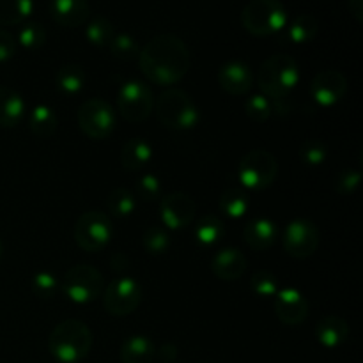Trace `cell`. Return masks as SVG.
Listing matches in <instances>:
<instances>
[{
    "instance_id": "20",
    "label": "cell",
    "mask_w": 363,
    "mask_h": 363,
    "mask_svg": "<svg viewBox=\"0 0 363 363\" xmlns=\"http://www.w3.org/2000/svg\"><path fill=\"white\" fill-rule=\"evenodd\" d=\"M315 339L326 350H335L350 339V325L339 315H326L315 326Z\"/></svg>"
},
{
    "instance_id": "22",
    "label": "cell",
    "mask_w": 363,
    "mask_h": 363,
    "mask_svg": "<svg viewBox=\"0 0 363 363\" xmlns=\"http://www.w3.org/2000/svg\"><path fill=\"white\" fill-rule=\"evenodd\" d=\"M25 101L14 89L0 85V128H16L23 121Z\"/></svg>"
},
{
    "instance_id": "3",
    "label": "cell",
    "mask_w": 363,
    "mask_h": 363,
    "mask_svg": "<svg viewBox=\"0 0 363 363\" xmlns=\"http://www.w3.org/2000/svg\"><path fill=\"white\" fill-rule=\"evenodd\" d=\"M91 330L78 319H66L50 333L48 351L60 363H78L84 360L91 353Z\"/></svg>"
},
{
    "instance_id": "34",
    "label": "cell",
    "mask_w": 363,
    "mask_h": 363,
    "mask_svg": "<svg viewBox=\"0 0 363 363\" xmlns=\"http://www.w3.org/2000/svg\"><path fill=\"white\" fill-rule=\"evenodd\" d=\"M250 287L261 298H275L277 293L280 291L279 279L275 277V273L268 272V269H257L252 275Z\"/></svg>"
},
{
    "instance_id": "10",
    "label": "cell",
    "mask_w": 363,
    "mask_h": 363,
    "mask_svg": "<svg viewBox=\"0 0 363 363\" xmlns=\"http://www.w3.org/2000/svg\"><path fill=\"white\" fill-rule=\"evenodd\" d=\"M117 108H119L123 119L130 121V123L145 121L155 108L151 87L142 80L124 82L117 94Z\"/></svg>"
},
{
    "instance_id": "37",
    "label": "cell",
    "mask_w": 363,
    "mask_h": 363,
    "mask_svg": "<svg viewBox=\"0 0 363 363\" xmlns=\"http://www.w3.org/2000/svg\"><path fill=\"white\" fill-rule=\"evenodd\" d=\"M328 158L326 145L319 140H307L300 147V160L307 167H319Z\"/></svg>"
},
{
    "instance_id": "24",
    "label": "cell",
    "mask_w": 363,
    "mask_h": 363,
    "mask_svg": "<svg viewBox=\"0 0 363 363\" xmlns=\"http://www.w3.org/2000/svg\"><path fill=\"white\" fill-rule=\"evenodd\" d=\"M155 344L145 335H130L121 344L123 363H151L155 360Z\"/></svg>"
},
{
    "instance_id": "32",
    "label": "cell",
    "mask_w": 363,
    "mask_h": 363,
    "mask_svg": "<svg viewBox=\"0 0 363 363\" xmlns=\"http://www.w3.org/2000/svg\"><path fill=\"white\" fill-rule=\"evenodd\" d=\"M108 48L116 59L124 60V62H131V60L138 59V53H140V46H138L137 39L128 34V32H119V34L116 32Z\"/></svg>"
},
{
    "instance_id": "35",
    "label": "cell",
    "mask_w": 363,
    "mask_h": 363,
    "mask_svg": "<svg viewBox=\"0 0 363 363\" xmlns=\"http://www.w3.org/2000/svg\"><path fill=\"white\" fill-rule=\"evenodd\" d=\"M46 30L39 21H25L23 27L18 32V41L23 48L38 50L45 45Z\"/></svg>"
},
{
    "instance_id": "29",
    "label": "cell",
    "mask_w": 363,
    "mask_h": 363,
    "mask_svg": "<svg viewBox=\"0 0 363 363\" xmlns=\"http://www.w3.org/2000/svg\"><path fill=\"white\" fill-rule=\"evenodd\" d=\"M34 0H0V25H20L30 18Z\"/></svg>"
},
{
    "instance_id": "41",
    "label": "cell",
    "mask_w": 363,
    "mask_h": 363,
    "mask_svg": "<svg viewBox=\"0 0 363 363\" xmlns=\"http://www.w3.org/2000/svg\"><path fill=\"white\" fill-rule=\"evenodd\" d=\"M16 39L13 34H9L7 30L0 28V62H6V60L13 59V55L16 53Z\"/></svg>"
},
{
    "instance_id": "42",
    "label": "cell",
    "mask_w": 363,
    "mask_h": 363,
    "mask_svg": "<svg viewBox=\"0 0 363 363\" xmlns=\"http://www.w3.org/2000/svg\"><path fill=\"white\" fill-rule=\"evenodd\" d=\"M155 357H158L160 362L172 363L177 358V347L174 344H165V346H162L156 351Z\"/></svg>"
},
{
    "instance_id": "1",
    "label": "cell",
    "mask_w": 363,
    "mask_h": 363,
    "mask_svg": "<svg viewBox=\"0 0 363 363\" xmlns=\"http://www.w3.org/2000/svg\"><path fill=\"white\" fill-rule=\"evenodd\" d=\"M138 66L151 84L172 87L183 80L191 66L186 43L174 34H158L138 53Z\"/></svg>"
},
{
    "instance_id": "7",
    "label": "cell",
    "mask_w": 363,
    "mask_h": 363,
    "mask_svg": "<svg viewBox=\"0 0 363 363\" xmlns=\"http://www.w3.org/2000/svg\"><path fill=\"white\" fill-rule=\"evenodd\" d=\"M105 279L101 273L89 264H77L66 272L62 279V291L73 303L85 305L101 296Z\"/></svg>"
},
{
    "instance_id": "33",
    "label": "cell",
    "mask_w": 363,
    "mask_h": 363,
    "mask_svg": "<svg viewBox=\"0 0 363 363\" xmlns=\"http://www.w3.org/2000/svg\"><path fill=\"white\" fill-rule=\"evenodd\" d=\"M142 245H144L145 252L151 255H162L169 250L170 247V236L169 230L165 227H149L142 238Z\"/></svg>"
},
{
    "instance_id": "8",
    "label": "cell",
    "mask_w": 363,
    "mask_h": 363,
    "mask_svg": "<svg viewBox=\"0 0 363 363\" xmlns=\"http://www.w3.org/2000/svg\"><path fill=\"white\" fill-rule=\"evenodd\" d=\"M74 241L89 254H98L112 240V222L103 211H85L74 223Z\"/></svg>"
},
{
    "instance_id": "40",
    "label": "cell",
    "mask_w": 363,
    "mask_h": 363,
    "mask_svg": "<svg viewBox=\"0 0 363 363\" xmlns=\"http://www.w3.org/2000/svg\"><path fill=\"white\" fill-rule=\"evenodd\" d=\"M360 181H362V172L360 170H354V169H346L342 172L337 174L335 177V190L337 194L344 195H353L354 191L358 190L360 186Z\"/></svg>"
},
{
    "instance_id": "30",
    "label": "cell",
    "mask_w": 363,
    "mask_h": 363,
    "mask_svg": "<svg viewBox=\"0 0 363 363\" xmlns=\"http://www.w3.org/2000/svg\"><path fill=\"white\" fill-rule=\"evenodd\" d=\"M113 35H116V28H113V23L106 16H94L87 21L85 38L92 46L106 48Z\"/></svg>"
},
{
    "instance_id": "11",
    "label": "cell",
    "mask_w": 363,
    "mask_h": 363,
    "mask_svg": "<svg viewBox=\"0 0 363 363\" xmlns=\"http://www.w3.org/2000/svg\"><path fill=\"white\" fill-rule=\"evenodd\" d=\"M142 301L140 284L130 277H121L108 284L103 294V308L113 318L133 314Z\"/></svg>"
},
{
    "instance_id": "44",
    "label": "cell",
    "mask_w": 363,
    "mask_h": 363,
    "mask_svg": "<svg viewBox=\"0 0 363 363\" xmlns=\"http://www.w3.org/2000/svg\"><path fill=\"white\" fill-rule=\"evenodd\" d=\"M350 11L357 21L363 20V0H350Z\"/></svg>"
},
{
    "instance_id": "14",
    "label": "cell",
    "mask_w": 363,
    "mask_h": 363,
    "mask_svg": "<svg viewBox=\"0 0 363 363\" xmlns=\"http://www.w3.org/2000/svg\"><path fill=\"white\" fill-rule=\"evenodd\" d=\"M347 80L340 71L325 69L315 74L311 82V96L319 106H335L346 96Z\"/></svg>"
},
{
    "instance_id": "39",
    "label": "cell",
    "mask_w": 363,
    "mask_h": 363,
    "mask_svg": "<svg viewBox=\"0 0 363 363\" xmlns=\"http://www.w3.org/2000/svg\"><path fill=\"white\" fill-rule=\"evenodd\" d=\"M137 197L144 202L158 201L162 197V183L155 174H142L135 184Z\"/></svg>"
},
{
    "instance_id": "31",
    "label": "cell",
    "mask_w": 363,
    "mask_h": 363,
    "mask_svg": "<svg viewBox=\"0 0 363 363\" xmlns=\"http://www.w3.org/2000/svg\"><path fill=\"white\" fill-rule=\"evenodd\" d=\"M106 206H108V213L112 216L126 218V216L133 215L135 208H137V197L126 188H116L106 199Z\"/></svg>"
},
{
    "instance_id": "6",
    "label": "cell",
    "mask_w": 363,
    "mask_h": 363,
    "mask_svg": "<svg viewBox=\"0 0 363 363\" xmlns=\"http://www.w3.org/2000/svg\"><path fill=\"white\" fill-rule=\"evenodd\" d=\"M241 186L252 191H262L275 183L279 176V162L264 149H254L240 160L236 169Z\"/></svg>"
},
{
    "instance_id": "2",
    "label": "cell",
    "mask_w": 363,
    "mask_h": 363,
    "mask_svg": "<svg viewBox=\"0 0 363 363\" xmlns=\"http://www.w3.org/2000/svg\"><path fill=\"white\" fill-rule=\"evenodd\" d=\"M300 82L298 62L287 53H275L262 62L257 84L269 101H286Z\"/></svg>"
},
{
    "instance_id": "12",
    "label": "cell",
    "mask_w": 363,
    "mask_h": 363,
    "mask_svg": "<svg viewBox=\"0 0 363 363\" xmlns=\"http://www.w3.org/2000/svg\"><path fill=\"white\" fill-rule=\"evenodd\" d=\"M319 241L321 236L318 225L307 218H296L287 223L282 236L284 250L294 259H307L314 255Z\"/></svg>"
},
{
    "instance_id": "38",
    "label": "cell",
    "mask_w": 363,
    "mask_h": 363,
    "mask_svg": "<svg viewBox=\"0 0 363 363\" xmlns=\"http://www.w3.org/2000/svg\"><path fill=\"white\" fill-rule=\"evenodd\" d=\"M57 289H59V280L53 273L39 272L32 279V293L41 300H50L55 296Z\"/></svg>"
},
{
    "instance_id": "9",
    "label": "cell",
    "mask_w": 363,
    "mask_h": 363,
    "mask_svg": "<svg viewBox=\"0 0 363 363\" xmlns=\"http://www.w3.org/2000/svg\"><path fill=\"white\" fill-rule=\"evenodd\" d=\"M116 112L112 105L103 98L87 99L78 108V128L85 137L92 140L108 138L116 130Z\"/></svg>"
},
{
    "instance_id": "26",
    "label": "cell",
    "mask_w": 363,
    "mask_h": 363,
    "mask_svg": "<svg viewBox=\"0 0 363 363\" xmlns=\"http://www.w3.org/2000/svg\"><path fill=\"white\" fill-rule=\"evenodd\" d=\"M85 85V73L78 64H64L55 73V87L66 96H77Z\"/></svg>"
},
{
    "instance_id": "17",
    "label": "cell",
    "mask_w": 363,
    "mask_h": 363,
    "mask_svg": "<svg viewBox=\"0 0 363 363\" xmlns=\"http://www.w3.org/2000/svg\"><path fill=\"white\" fill-rule=\"evenodd\" d=\"M247 257L238 248H222L211 259V272L216 279L234 282L247 272Z\"/></svg>"
},
{
    "instance_id": "4",
    "label": "cell",
    "mask_w": 363,
    "mask_h": 363,
    "mask_svg": "<svg viewBox=\"0 0 363 363\" xmlns=\"http://www.w3.org/2000/svg\"><path fill=\"white\" fill-rule=\"evenodd\" d=\"M156 117L165 128L174 131L194 130L199 123V108L183 89H167L155 103Z\"/></svg>"
},
{
    "instance_id": "21",
    "label": "cell",
    "mask_w": 363,
    "mask_h": 363,
    "mask_svg": "<svg viewBox=\"0 0 363 363\" xmlns=\"http://www.w3.org/2000/svg\"><path fill=\"white\" fill-rule=\"evenodd\" d=\"M152 160V145L144 138H130L121 149V165L128 172L144 170Z\"/></svg>"
},
{
    "instance_id": "45",
    "label": "cell",
    "mask_w": 363,
    "mask_h": 363,
    "mask_svg": "<svg viewBox=\"0 0 363 363\" xmlns=\"http://www.w3.org/2000/svg\"><path fill=\"white\" fill-rule=\"evenodd\" d=\"M2 254H4V245L2 241H0V257H2Z\"/></svg>"
},
{
    "instance_id": "16",
    "label": "cell",
    "mask_w": 363,
    "mask_h": 363,
    "mask_svg": "<svg viewBox=\"0 0 363 363\" xmlns=\"http://www.w3.org/2000/svg\"><path fill=\"white\" fill-rule=\"evenodd\" d=\"M218 84L227 94L245 96L254 87V74L243 60H229L220 67Z\"/></svg>"
},
{
    "instance_id": "36",
    "label": "cell",
    "mask_w": 363,
    "mask_h": 363,
    "mask_svg": "<svg viewBox=\"0 0 363 363\" xmlns=\"http://www.w3.org/2000/svg\"><path fill=\"white\" fill-rule=\"evenodd\" d=\"M245 112L255 123H264L273 116V105L264 94H254L245 101Z\"/></svg>"
},
{
    "instance_id": "43",
    "label": "cell",
    "mask_w": 363,
    "mask_h": 363,
    "mask_svg": "<svg viewBox=\"0 0 363 363\" xmlns=\"http://www.w3.org/2000/svg\"><path fill=\"white\" fill-rule=\"evenodd\" d=\"M110 264H112L113 272H126L130 268V259L124 254H116L110 259Z\"/></svg>"
},
{
    "instance_id": "5",
    "label": "cell",
    "mask_w": 363,
    "mask_h": 363,
    "mask_svg": "<svg viewBox=\"0 0 363 363\" xmlns=\"http://www.w3.org/2000/svg\"><path fill=\"white\" fill-rule=\"evenodd\" d=\"M287 20V9L280 0H250L241 11V23L252 35L279 34Z\"/></svg>"
},
{
    "instance_id": "13",
    "label": "cell",
    "mask_w": 363,
    "mask_h": 363,
    "mask_svg": "<svg viewBox=\"0 0 363 363\" xmlns=\"http://www.w3.org/2000/svg\"><path fill=\"white\" fill-rule=\"evenodd\" d=\"M195 202L190 195L183 191H174L165 195L160 204V218L165 229H186L195 218Z\"/></svg>"
},
{
    "instance_id": "27",
    "label": "cell",
    "mask_w": 363,
    "mask_h": 363,
    "mask_svg": "<svg viewBox=\"0 0 363 363\" xmlns=\"http://www.w3.org/2000/svg\"><path fill=\"white\" fill-rule=\"evenodd\" d=\"M223 222L215 215H204L195 222L194 238L201 247H213L223 238Z\"/></svg>"
},
{
    "instance_id": "15",
    "label": "cell",
    "mask_w": 363,
    "mask_h": 363,
    "mask_svg": "<svg viewBox=\"0 0 363 363\" xmlns=\"http://www.w3.org/2000/svg\"><path fill=\"white\" fill-rule=\"evenodd\" d=\"M275 314L284 325L298 326L307 319L308 315V301L303 294L294 287H284L277 293L275 301Z\"/></svg>"
},
{
    "instance_id": "18",
    "label": "cell",
    "mask_w": 363,
    "mask_h": 363,
    "mask_svg": "<svg viewBox=\"0 0 363 363\" xmlns=\"http://www.w3.org/2000/svg\"><path fill=\"white\" fill-rule=\"evenodd\" d=\"M50 14L62 27L74 28L87 23L91 6L89 0H50Z\"/></svg>"
},
{
    "instance_id": "28",
    "label": "cell",
    "mask_w": 363,
    "mask_h": 363,
    "mask_svg": "<svg viewBox=\"0 0 363 363\" xmlns=\"http://www.w3.org/2000/svg\"><path fill=\"white\" fill-rule=\"evenodd\" d=\"M220 209L229 218H243L250 209V199H248L247 191L241 188H227L218 201Z\"/></svg>"
},
{
    "instance_id": "23",
    "label": "cell",
    "mask_w": 363,
    "mask_h": 363,
    "mask_svg": "<svg viewBox=\"0 0 363 363\" xmlns=\"http://www.w3.org/2000/svg\"><path fill=\"white\" fill-rule=\"evenodd\" d=\"M284 39L293 45H305L311 43L319 32V20L311 13H303L287 20L284 27Z\"/></svg>"
},
{
    "instance_id": "19",
    "label": "cell",
    "mask_w": 363,
    "mask_h": 363,
    "mask_svg": "<svg viewBox=\"0 0 363 363\" xmlns=\"http://www.w3.org/2000/svg\"><path fill=\"white\" fill-rule=\"evenodd\" d=\"M243 240L252 250L264 252L279 240V227L268 218H255L245 225Z\"/></svg>"
},
{
    "instance_id": "25",
    "label": "cell",
    "mask_w": 363,
    "mask_h": 363,
    "mask_svg": "<svg viewBox=\"0 0 363 363\" xmlns=\"http://www.w3.org/2000/svg\"><path fill=\"white\" fill-rule=\"evenodd\" d=\"M57 124H59V121H57L55 110L48 105L34 106L28 113V128L35 137H52L57 131Z\"/></svg>"
}]
</instances>
